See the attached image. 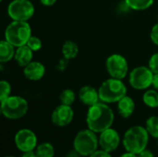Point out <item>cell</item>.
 Returning a JSON list of instances; mask_svg holds the SVG:
<instances>
[{
  "label": "cell",
  "mask_w": 158,
  "mask_h": 157,
  "mask_svg": "<svg viewBox=\"0 0 158 157\" xmlns=\"http://www.w3.org/2000/svg\"><path fill=\"white\" fill-rule=\"evenodd\" d=\"M115 119L113 110L106 103H97L89 106L86 115V124L88 129L95 133H101L111 128Z\"/></svg>",
  "instance_id": "cell-1"
},
{
  "label": "cell",
  "mask_w": 158,
  "mask_h": 157,
  "mask_svg": "<svg viewBox=\"0 0 158 157\" xmlns=\"http://www.w3.org/2000/svg\"><path fill=\"white\" fill-rule=\"evenodd\" d=\"M149 136L146 128L142 126H133L130 128L124 134L122 143L126 152L138 155L145 150L148 143Z\"/></svg>",
  "instance_id": "cell-2"
},
{
  "label": "cell",
  "mask_w": 158,
  "mask_h": 157,
  "mask_svg": "<svg viewBox=\"0 0 158 157\" xmlns=\"http://www.w3.org/2000/svg\"><path fill=\"white\" fill-rule=\"evenodd\" d=\"M99 97L103 103H117L127 93V87L119 79L111 78L104 81L99 90Z\"/></svg>",
  "instance_id": "cell-3"
},
{
  "label": "cell",
  "mask_w": 158,
  "mask_h": 157,
  "mask_svg": "<svg viewBox=\"0 0 158 157\" xmlns=\"http://www.w3.org/2000/svg\"><path fill=\"white\" fill-rule=\"evenodd\" d=\"M31 36V29L27 21L13 20L5 31V38L15 47L25 45Z\"/></svg>",
  "instance_id": "cell-4"
},
{
  "label": "cell",
  "mask_w": 158,
  "mask_h": 157,
  "mask_svg": "<svg viewBox=\"0 0 158 157\" xmlns=\"http://www.w3.org/2000/svg\"><path fill=\"white\" fill-rule=\"evenodd\" d=\"M99 139L96 133L90 129L82 130L74 138L73 147L81 156H90L98 150Z\"/></svg>",
  "instance_id": "cell-5"
},
{
  "label": "cell",
  "mask_w": 158,
  "mask_h": 157,
  "mask_svg": "<svg viewBox=\"0 0 158 157\" xmlns=\"http://www.w3.org/2000/svg\"><path fill=\"white\" fill-rule=\"evenodd\" d=\"M28 108V102L20 96H8L1 101V113L7 119L16 120L23 118Z\"/></svg>",
  "instance_id": "cell-6"
},
{
  "label": "cell",
  "mask_w": 158,
  "mask_h": 157,
  "mask_svg": "<svg viewBox=\"0 0 158 157\" xmlns=\"http://www.w3.org/2000/svg\"><path fill=\"white\" fill-rule=\"evenodd\" d=\"M7 13L13 20L27 21L34 14V6L29 0H13L9 3Z\"/></svg>",
  "instance_id": "cell-7"
},
{
  "label": "cell",
  "mask_w": 158,
  "mask_h": 157,
  "mask_svg": "<svg viewBox=\"0 0 158 157\" xmlns=\"http://www.w3.org/2000/svg\"><path fill=\"white\" fill-rule=\"evenodd\" d=\"M154 72L150 68L141 66L135 68L130 74V84L135 90H145L153 82Z\"/></svg>",
  "instance_id": "cell-8"
},
{
  "label": "cell",
  "mask_w": 158,
  "mask_h": 157,
  "mask_svg": "<svg viewBox=\"0 0 158 157\" xmlns=\"http://www.w3.org/2000/svg\"><path fill=\"white\" fill-rule=\"evenodd\" d=\"M106 69L111 78L122 80L128 73V62L126 58L120 55H111L106 60Z\"/></svg>",
  "instance_id": "cell-9"
},
{
  "label": "cell",
  "mask_w": 158,
  "mask_h": 157,
  "mask_svg": "<svg viewBox=\"0 0 158 157\" xmlns=\"http://www.w3.org/2000/svg\"><path fill=\"white\" fill-rule=\"evenodd\" d=\"M16 147L22 153L34 151L37 147V136L29 129L19 130L14 138Z\"/></svg>",
  "instance_id": "cell-10"
},
{
  "label": "cell",
  "mask_w": 158,
  "mask_h": 157,
  "mask_svg": "<svg viewBox=\"0 0 158 157\" xmlns=\"http://www.w3.org/2000/svg\"><path fill=\"white\" fill-rule=\"evenodd\" d=\"M99 134L100 136L98 139L99 146L101 149L108 153H112L118 149L120 143V136L116 130L109 128Z\"/></svg>",
  "instance_id": "cell-11"
},
{
  "label": "cell",
  "mask_w": 158,
  "mask_h": 157,
  "mask_svg": "<svg viewBox=\"0 0 158 157\" xmlns=\"http://www.w3.org/2000/svg\"><path fill=\"white\" fill-rule=\"evenodd\" d=\"M74 118V112L71 105L61 104L56 106L52 113L51 120L54 125L57 127H66L71 123Z\"/></svg>",
  "instance_id": "cell-12"
},
{
  "label": "cell",
  "mask_w": 158,
  "mask_h": 157,
  "mask_svg": "<svg viewBox=\"0 0 158 157\" xmlns=\"http://www.w3.org/2000/svg\"><path fill=\"white\" fill-rule=\"evenodd\" d=\"M23 73L24 76L30 81H39L44 76L45 68L41 62L31 61L24 67Z\"/></svg>",
  "instance_id": "cell-13"
},
{
  "label": "cell",
  "mask_w": 158,
  "mask_h": 157,
  "mask_svg": "<svg viewBox=\"0 0 158 157\" xmlns=\"http://www.w3.org/2000/svg\"><path fill=\"white\" fill-rule=\"evenodd\" d=\"M79 98L82 104L88 106H92L99 103L98 101L100 100L98 91H96L94 87L89 85L81 88L79 92Z\"/></svg>",
  "instance_id": "cell-14"
},
{
  "label": "cell",
  "mask_w": 158,
  "mask_h": 157,
  "mask_svg": "<svg viewBox=\"0 0 158 157\" xmlns=\"http://www.w3.org/2000/svg\"><path fill=\"white\" fill-rule=\"evenodd\" d=\"M32 50L27 45H22L17 47L15 52V60L19 67H26L29 63L31 62L32 59Z\"/></svg>",
  "instance_id": "cell-15"
},
{
  "label": "cell",
  "mask_w": 158,
  "mask_h": 157,
  "mask_svg": "<svg viewBox=\"0 0 158 157\" xmlns=\"http://www.w3.org/2000/svg\"><path fill=\"white\" fill-rule=\"evenodd\" d=\"M134 109H135V103L132 100V98H131L130 96L125 95L118 102V114L124 118H130L133 114Z\"/></svg>",
  "instance_id": "cell-16"
},
{
  "label": "cell",
  "mask_w": 158,
  "mask_h": 157,
  "mask_svg": "<svg viewBox=\"0 0 158 157\" xmlns=\"http://www.w3.org/2000/svg\"><path fill=\"white\" fill-rule=\"evenodd\" d=\"M14 45L8 43L6 40L1 41L0 43V62L5 63L10 61L15 56Z\"/></svg>",
  "instance_id": "cell-17"
},
{
  "label": "cell",
  "mask_w": 158,
  "mask_h": 157,
  "mask_svg": "<svg viewBox=\"0 0 158 157\" xmlns=\"http://www.w3.org/2000/svg\"><path fill=\"white\" fill-rule=\"evenodd\" d=\"M79 53V47L73 41H66L62 46V54L64 58L69 60L77 56Z\"/></svg>",
  "instance_id": "cell-18"
},
{
  "label": "cell",
  "mask_w": 158,
  "mask_h": 157,
  "mask_svg": "<svg viewBox=\"0 0 158 157\" xmlns=\"http://www.w3.org/2000/svg\"><path fill=\"white\" fill-rule=\"evenodd\" d=\"M37 157H54L55 148L50 143H42L35 149Z\"/></svg>",
  "instance_id": "cell-19"
},
{
  "label": "cell",
  "mask_w": 158,
  "mask_h": 157,
  "mask_svg": "<svg viewBox=\"0 0 158 157\" xmlns=\"http://www.w3.org/2000/svg\"><path fill=\"white\" fill-rule=\"evenodd\" d=\"M143 101L147 106H149L151 108L158 107V93L156 90L146 91L143 93Z\"/></svg>",
  "instance_id": "cell-20"
},
{
  "label": "cell",
  "mask_w": 158,
  "mask_h": 157,
  "mask_svg": "<svg viewBox=\"0 0 158 157\" xmlns=\"http://www.w3.org/2000/svg\"><path fill=\"white\" fill-rule=\"evenodd\" d=\"M125 2L133 10H144L153 5L154 0H125Z\"/></svg>",
  "instance_id": "cell-21"
},
{
  "label": "cell",
  "mask_w": 158,
  "mask_h": 157,
  "mask_svg": "<svg viewBox=\"0 0 158 157\" xmlns=\"http://www.w3.org/2000/svg\"><path fill=\"white\" fill-rule=\"evenodd\" d=\"M145 128L153 138L158 139V116L150 117L145 123Z\"/></svg>",
  "instance_id": "cell-22"
},
{
  "label": "cell",
  "mask_w": 158,
  "mask_h": 157,
  "mask_svg": "<svg viewBox=\"0 0 158 157\" xmlns=\"http://www.w3.org/2000/svg\"><path fill=\"white\" fill-rule=\"evenodd\" d=\"M75 93L70 90V89H66L64 90L61 93H60V96H59V99H60V102L61 104L63 105H71L74 101H75Z\"/></svg>",
  "instance_id": "cell-23"
},
{
  "label": "cell",
  "mask_w": 158,
  "mask_h": 157,
  "mask_svg": "<svg viewBox=\"0 0 158 157\" xmlns=\"http://www.w3.org/2000/svg\"><path fill=\"white\" fill-rule=\"evenodd\" d=\"M11 93V86L9 82L6 81H0V101H3L6 99L8 96H10Z\"/></svg>",
  "instance_id": "cell-24"
},
{
  "label": "cell",
  "mask_w": 158,
  "mask_h": 157,
  "mask_svg": "<svg viewBox=\"0 0 158 157\" xmlns=\"http://www.w3.org/2000/svg\"><path fill=\"white\" fill-rule=\"evenodd\" d=\"M32 51H38L42 47V41L36 36H31L26 43Z\"/></svg>",
  "instance_id": "cell-25"
},
{
  "label": "cell",
  "mask_w": 158,
  "mask_h": 157,
  "mask_svg": "<svg viewBox=\"0 0 158 157\" xmlns=\"http://www.w3.org/2000/svg\"><path fill=\"white\" fill-rule=\"evenodd\" d=\"M149 68L155 73H158V53L154 54L149 60Z\"/></svg>",
  "instance_id": "cell-26"
},
{
  "label": "cell",
  "mask_w": 158,
  "mask_h": 157,
  "mask_svg": "<svg viewBox=\"0 0 158 157\" xmlns=\"http://www.w3.org/2000/svg\"><path fill=\"white\" fill-rule=\"evenodd\" d=\"M151 39L155 44L158 45V23H156L151 31Z\"/></svg>",
  "instance_id": "cell-27"
},
{
  "label": "cell",
  "mask_w": 158,
  "mask_h": 157,
  "mask_svg": "<svg viewBox=\"0 0 158 157\" xmlns=\"http://www.w3.org/2000/svg\"><path fill=\"white\" fill-rule=\"evenodd\" d=\"M89 157H112V155H110V153H108L103 149H100V150H96Z\"/></svg>",
  "instance_id": "cell-28"
},
{
  "label": "cell",
  "mask_w": 158,
  "mask_h": 157,
  "mask_svg": "<svg viewBox=\"0 0 158 157\" xmlns=\"http://www.w3.org/2000/svg\"><path fill=\"white\" fill-rule=\"evenodd\" d=\"M138 157H155L154 153L151 151V150H148V149H145L143 151H142L141 153H139L137 155Z\"/></svg>",
  "instance_id": "cell-29"
},
{
  "label": "cell",
  "mask_w": 158,
  "mask_h": 157,
  "mask_svg": "<svg viewBox=\"0 0 158 157\" xmlns=\"http://www.w3.org/2000/svg\"><path fill=\"white\" fill-rule=\"evenodd\" d=\"M152 85L154 86V88H155V89L158 90V73H155V74H154Z\"/></svg>",
  "instance_id": "cell-30"
},
{
  "label": "cell",
  "mask_w": 158,
  "mask_h": 157,
  "mask_svg": "<svg viewBox=\"0 0 158 157\" xmlns=\"http://www.w3.org/2000/svg\"><path fill=\"white\" fill-rule=\"evenodd\" d=\"M21 157H37L35 151H30V152H25L22 154Z\"/></svg>",
  "instance_id": "cell-31"
},
{
  "label": "cell",
  "mask_w": 158,
  "mask_h": 157,
  "mask_svg": "<svg viewBox=\"0 0 158 157\" xmlns=\"http://www.w3.org/2000/svg\"><path fill=\"white\" fill-rule=\"evenodd\" d=\"M81 155L75 150V149H73V150H71L68 155H67V157H81Z\"/></svg>",
  "instance_id": "cell-32"
},
{
  "label": "cell",
  "mask_w": 158,
  "mask_h": 157,
  "mask_svg": "<svg viewBox=\"0 0 158 157\" xmlns=\"http://www.w3.org/2000/svg\"><path fill=\"white\" fill-rule=\"evenodd\" d=\"M56 0H40V2L44 6H52L56 3Z\"/></svg>",
  "instance_id": "cell-33"
},
{
  "label": "cell",
  "mask_w": 158,
  "mask_h": 157,
  "mask_svg": "<svg viewBox=\"0 0 158 157\" xmlns=\"http://www.w3.org/2000/svg\"><path fill=\"white\" fill-rule=\"evenodd\" d=\"M119 157H138V156H137V155H135V154H132V153L127 152V153H125V154L121 155Z\"/></svg>",
  "instance_id": "cell-34"
},
{
  "label": "cell",
  "mask_w": 158,
  "mask_h": 157,
  "mask_svg": "<svg viewBox=\"0 0 158 157\" xmlns=\"http://www.w3.org/2000/svg\"><path fill=\"white\" fill-rule=\"evenodd\" d=\"M5 157H16V156H13V155H6V156Z\"/></svg>",
  "instance_id": "cell-35"
},
{
  "label": "cell",
  "mask_w": 158,
  "mask_h": 157,
  "mask_svg": "<svg viewBox=\"0 0 158 157\" xmlns=\"http://www.w3.org/2000/svg\"><path fill=\"white\" fill-rule=\"evenodd\" d=\"M157 147H158V139H157Z\"/></svg>",
  "instance_id": "cell-36"
},
{
  "label": "cell",
  "mask_w": 158,
  "mask_h": 157,
  "mask_svg": "<svg viewBox=\"0 0 158 157\" xmlns=\"http://www.w3.org/2000/svg\"><path fill=\"white\" fill-rule=\"evenodd\" d=\"M1 1H3V0H1Z\"/></svg>",
  "instance_id": "cell-37"
}]
</instances>
